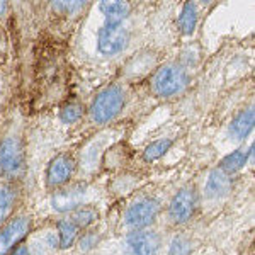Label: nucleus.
I'll return each mask as SVG.
<instances>
[{"label": "nucleus", "instance_id": "23", "mask_svg": "<svg viewBox=\"0 0 255 255\" xmlns=\"http://www.w3.org/2000/svg\"><path fill=\"white\" fill-rule=\"evenodd\" d=\"M96 240H97V237L94 235V233H87V235H84L80 238V249H84V250L92 249V247L96 245Z\"/></svg>", "mask_w": 255, "mask_h": 255}, {"label": "nucleus", "instance_id": "10", "mask_svg": "<svg viewBox=\"0 0 255 255\" xmlns=\"http://www.w3.org/2000/svg\"><path fill=\"white\" fill-rule=\"evenodd\" d=\"M85 196V187L84 186H73L61 189L56 192L51 199V206L56 209L58 213H68L73 211L79 204L82 203Z\"/></svg>", "mask_w": 255, "mask_h": 255}, {"label": "nucleus", "instance_id": "8", "mask_svg": "<svg viewBox=\"0 0 255 255\" xmlns=\"http://www.w3.org/2000/svg\"><path fill=\"white\" fill-rule=\"evenodd\" d=\"M31 220L27 216H17L10 221L9 225H5L0 230V255H7L19 244V240H22L26 237V233L29 232Z\"/></svg>", "mask_w": 255, "mask_h": 255}, {"label": "nucleus", "instance_id": "9", "mask_svg": "<svg viewBox=\"0 0 255 255\" xmlns=\"http://www.w3.org/2000/svg\"><path fill=\"white\" fill-rule=\"evenodd\" d=\"M73 170H75V162L70 155L63 153L58 155L56 158L51 160L46 172V184L49 187H58L63 186L70 180Z\"/></svg>", "mask_w": 255, "mask_h": 255}, {"label": "nucleus", "instance_id": "13", "mask_svg": "<svg viewBox=\"0 0 255 255\" xmlns=\"http://www.w3.org/2000/svg\"><path fill=\"white\" fill-rule=\"evenodd\" d=\"M254 148L250 146L249 150H245V148H238V150H235L233 153H230L228 157H225L223 160H221L220 163V170L225 172V174L232 175L235 174V172H238L240 168L245 167L247 160H249V157L252 155Z\"/></svg>", "mask_w": 255, "mask_h": 255}, {"label": "nucleus", "instance_id": "14", "mask_svg": "<svg viewBox=\"0 0 255 255\" xmlns=\"http://www.w3.org/2000/svg\"><path fill=\"white\" fill-rule=\"evenodd\" d=\"M99 9L106 15V20H111V22H125V19L131 12V7L128 2H114V0L101 2Z\"/></svg>", "mask_w": 255, "mask_h": 255}, {"label": "nucleus", "instance_id": "7", "mask_svg": "<svg viewBox=\"0 0 255 255\" xmlns=\"http://www.w3.org/2000/svg\"><path fill=\"white\" fill-rule=\"evenodd\" d=\"M129 255H157L160 250V237L151 230H134L126 238Z\"/></svg>", "mask_w": 255, "mask_h": 255}, {"label": "nucleus", "instance_id": "22", "mask_svg": "<svg viewBox=\"0 0 255 255\" xmlns=\"http://www.w3.org/2000/svg\"><path fill=\"white\" fill-rule=\"evenodd\" d=\"M87 5L85 2H55L53 3V7L55 9H61V12H79L80 9H84V7Z\"/></svg>", "mask_w": 255, "mask_h": 255}, {"label": "nucleus", "instance_id": "6", "mask_svg": "<svg viewBox=\"0 0 255 255\" xmlns=\"http://www.w3.org/2000/svg\"><path fill=\"white\" fill-rule=\"evenodd\" d=\"M197 206V194L192 187H182L168 204V216L175 225H182L192 218Z\"/></svg>", "mask_w": 255, "mask_h": 255}, {"label": "nucleus", "instance_id": "24", "mask_svg": "<svg viewBox=\"0 0 255 255\" xmlns=\"http://www.w3.org/2000/svg\"><path fill=\"white\" fill-rule=\"evenodd\" d=\"M10 255H29V249H27V247H24V245H20Z\"/></svg>", "mask_w": 255, "mask_h": 255}, {"label": "nucleus", "instance_id": "2", "mask_svg": "<svg viewBox=\"0 0 255 255\" xmlns=\"http://www.w3.org/2000/svg\"><path fill=\"white\" fill-rule=\"evenodd\" d=\"M189 84V75L182 65L170 63L165 65L155 73L153 90L162 97H170L182 92Z\"/></svg>", "mask_w": 255, "mask_h": 255}, {"label": "nucleus", "instance_id": "21", "mask_svg": "<svg viewBox=\"0 0 255 255\" xmlns=\"http://www.w3.org/2000/svg\"><path fill=\"white\" fill-rule=\"evenodd\" d=\"M168 255H191V242L182 235L175 237L168 247Z\"/></svg>", "mask_w": 255, "mask_h": 255}, {"label": "nucleus", "instance_id": "5", "mask_svg": "<svg viewBox=\"0 0 255 255\" xmlns=\"http://www.w3.org/2000/svg\"><path fill=\"white\" fill-rule=\"evenodd\" d=\"M160 213V204L157 199L151 197H145L133 203L125 213V223L133 230L146 228L157 220Z\"/></svg>", "mask_w": 255, "mask_h": 255}, {"label": "nucleus", "instance_id": "25", "mask_svg": "<svg viewBox=\"0 0 255 255\" xmlns=\"http://www.w3.org/2000/svg\"><path fill=\"white\" fill-rule=\"evenodd\" d=\"M3 9H5V2H0V14L3 12Z\"/></svg>", "mask_w": 255, "mask_h": 255}, {"label": "nucleus", "instance_id": "3", "mask_svg": "<svg viewBox=\"0 0 255 255\" xmlns=\"http://www.w3.org/2000/svg\"><path fill=\"white\" fill-rule=\"evenodd\" d=\"M26 168V155L19 138L9 136L0 141V174L5 177H19Z\"/></svg>", "mask_w": 255, "mask_h": 255}, {"label": "nucleus", "instance_id": "1", "mask_svg": "<svg viewBox=\"0 0 255 255\" xmlns=\"http://www.w3.org/2000/svg\"><path fill=\"white\" fill-rule=\"evenodd\" d=\"M126 96L125 90L119 85H109L104 90L97 94L94 99L92 106H90V119L97 125H104V123L113 121L119 113L125 108Z\"/></svg>", "mask_w": 255, "mask_h": 255}, {"label": "nucleus", "instance_id": "16", "mask_svg": "<svg viewBox=\"0 0 255 255\" xmlns=\"http://www.w3.org/2000/svg\"><path fill=\"white\" fill-rule=\"evenodd\" d=\"M77 232H79V226L73 223L72 220H60L58 221V242L61 249H68L73 245L77 238Z\"/></svg>", "mask_w": 255, "mask_h": 255}, {"label": "nucleus", "instance_id": "4", "mask_svg": "<svg viewBox=\"0 0 255 255\" xmlns=\"http://www.w3.org/2000/svg\"><path fill=\"white\" fill-rule=\"evenodd\" d=\"M128 43H129V31L123 22L106 20V24L97 32V48L106 56L118 55L128 46Z\"/></svg>", "mask_w": 255, "mask_h": 255}, {"label": "nucleus", "instance_id": "12", "mask_svg": "<svg viewBox=\"0 0 255 255\" xmlns=\"http://www.w3.org/2000/svg\"><path fill=\"white\" fill-rule=\"evenodd\" d=\"M254 108H249L242 111L238 116L233 119L230 125V134L233 139H245L250 134V131L254 129Z\"/></svg>", "mask_w": 255, "mask_h": 255}, {"label": "nucleus", "instance_id": "19", "mask_svg": "<svg viewBox=\"0 0 255 255\" xmlns=\"http://www.w3.org/2000/svg\"><path fill=\"white\" fill-rule=\"evenodd\" d=\"M14 199H15V194L12 189L0 187V223L5 220L12 206H14Z\"/></svg>", "mask_w": 255, "mask_h": 255}, {"label": "nucleus", "instance_id": "18", "mask_svg": "<svg viewBox=\"0 0 255 255\" xmlns=\"http://www.w3.org/2000/svg\"><path fill=\"white\" fill-rule=\"evenodd\" d=\"M82 114H84V109H82L80 104H77V102H68V104H65L63 108H61L60 119L65 125H73V123H77L82 118Z\"/></svg>", "mask_w": 255, "mask_h": 255}, {"label": "nucleus", "instance_id": "15", "mask_svg": "<svg viewBox=\"0 0 255 255\" xmlns=\"http://www.w3.org/2000/svg\"><path fill=\"white\" fill-rule=\"evenodd\" d=\"M196 24H197L196 5L191 2L184 3L182 12H180V15H179V20H177V26H179L180 32L186 34V36H191L196 29Z\"/></svg>", "mask_w": 255, "mask_h": 255}, {"label": "nucleus", "instance_id": "17", "mask_svg": "<svg viewBox=\"0 0 255 255\" xmlns=\"http://www.w3.org/2000/svg\"><path fill=\"white\" fill-rule=\"evenodd\" d=\"M172 146V139H157V141L150 143L145 151H143V160H146V162H153V160H158L162 158L163 155L167 153L168 150H170Z\"/></svg>", "mask_w": 255, "mask_h": 255}, {"label": "nucleus", "instance_id": "20", "mask_svg": "<svg viewBox=\"0 0 255 255\" xmlns=\"http://www.w3.org/2000/svg\"><path fill=\"white\" fill-rule=\"evenodd\" d=\"M96 220H97V211L92 208H82L72 218V221L79 226V228H85V226L92 225Z\"/></svg>", "mask_w": 255, "mask_h": 255}, {"label": "nucleus", "instance_id": "11", "mask_svg": "<svg viewBox=\"0 0 255 255\" xmlns=\"http://www.w3.org/2000/svg\"><path fill=\"white\" fill-rule=\"evenodd\" d=\"M232 191V175L221 172L220 168L211 172L206 182V197L209 199H221Z\"/></svg>", "mask_w": 255, "mask_h": 255}]
</instances>
